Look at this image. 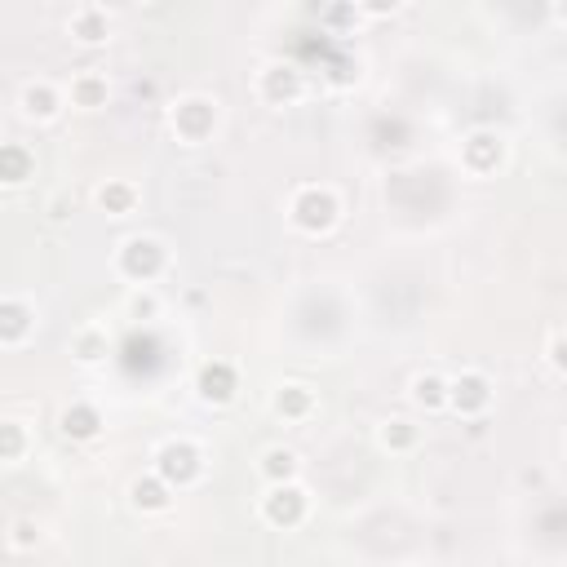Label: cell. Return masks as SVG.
<instances>
[{
	"label": "cell",
	"mask_w": 567,
	"mask_h": 567,
	"mask_svg": "<svg viewBox=\"0 0 567 567\" xmlns=\"http://www.w3.org/2000/svg\"><path fill=\"white\" fill-rule=\"evenodd\" d=\"M120 271L129 275V280H138V284H151L156 275L164 271V249L151 235H133V240L120 244Z\"/></svg>",
	"instance_id": "obj_1"
},
{
	"label": "cell",
	"mask_w": 567,
	"mask_h": 567,
	"mask_svg": "<svg viewBox=\"0 0 567 567\" xmlns=\"http://www.w3.org/2000/svg\"><path fill=\"white\" fill-rule=\"evenodd\" d=\"M293 222L302 226V231H328V226L337 222V200H333V191L306 187V191L293 200Z\"/></svg>",
	"instance_id": "obj_2"
},
{
	"label": "cell",
	"mask_w": 567,
	"mask_h": 567,
	"mask_svg": "<svg viewBox=\"0 0 567 567\" xmlns=\"http://www.w3.org/2000/svg\"><path fill=\"white\" fill-rule=\"evenodd\" d=\"M195 474H200V452L191 448V443H164L160 457H156V479H164L173 488V483H191Z\"/></svg>",
	"instance_id": "obj_3"
},
{
	"label": "cell",
	"mask_w": 567,
	"mask_h": 567,
	"mask_svg": "<svg viewBox=\"0 0 567 567\" xmlns=\"http://www.w3.org/2000/svg\"><path fill=\"white\" fill-rule=\"evenodd\" d=\"M213 120H218V111H213L209 98H187L173 107V129L182 133L187 142H204L213 133Z\"/></svg>",
	"instance_id": "obj_4"
},
{
	"label": "cell",
	"mask_w": 567,
	"mask_h": 567,
	"mask_svg": "<svg viewBox=\"0 0 567 567\" xmlns=\"http://www.w3.org/2000/svg\"><path fill=\"white\" fill-rule=\"evenodd\" d=\"M262 514L275 523V528H293V523H302V514H306L302 488H293V483H275L271 497L262 501Z\"/></svg>",
	"instance_id": "obj_5"
},
{
	"label": "cell",
	"mask_w": 567,
	"mask_h": 567,
	"mask_svg": "<svg viewBox=\"0 0 567 567\" xmlns=\"http://www.w3.org/2000/svg\"><path fill=\"white\" fill-rule=\"evenodd\" d=\"M448 404L457 408V412H483L492 404V386H488V377H479V373H466V377H457L448 386Z\"/></svg>",
	"instance_id": "obj_6"
},
{
	"label": "cell",
	"mask_w": 567,
	"mask_h": 567,
	"mask_svg": "<svg viewBox=\"0 0 567 567\" xmlns=\"http://www.w3.org/2000/svg\"><path fill=\"white\" fill-rule=\"evenodd\" d=\"M262 94L271 102H293L297 94H302V71L293 67H271L262 76Z\"/></svg>",
	"instance_id": "obj_7"
},
{
	"label": "cell",
	"mask_w": 567,
	"mask_h": 567,
	"mask_svg": "<svg viewBox=\"0 0 567 567\" xmlns=\"http://www.w3.org/2000/svg\"><path fill=\"white\" fill-rule=\"evenodd\" d=\"M200 395L213 399V404H226L235 395V368L231 364H209L200 373Z\"/></svg>",
	"instance_id": "obj_8"
},
{
	"label": "cell",
	"mask_w": 567,
	"mask_h": 567,
	"mask_svg": "<svg viewBox=\"0 0 567 567\" xmlns=\"http://www.w3.org/2000/svg\"><path fill=\"white\" fill-rule=\"evenodd\" d=\"M107 9L98 5H80L76 14H71V32H76L80 40H89V45H98V40H107Z\"/></svg>",
	"instance_id": "obj_9"
},
{
	"label": "cell",
	"mask_w": 567,
	"mask_h": 567,
	"mask_svg": "<svg viewBox=\"0 0 567 567\" xmlns=\"http://www.w3.org/2000/svg\"><path fill=\"white\" fill-rule=\"evenodd\" d=\"M32 333V311L23 302H0V342H23Z\"/></svg>",
	"instance_id": "obj_10"
},
{
	"label": "cell",
	"mask_w": 567,
	"mask_h": 567,
	"mask_svg": "<svg viewBox=\"0 0 567 567\" xmlns=\"http://www.w3.org/2000/svg\"><path fill=\"white\" fill-rule=\"evenodd\" d=\"M32 178V156L23 147H0V182L18 187V182Z\"/></svg>",
	"instance_id": "obj_11"
},
{
	"label": "cell",
	"mask_w": 567,
	"mask_h": 567,
	"mask_svg": "<svg viewBox=\"0 0 567 567\" xmlns=\"http://www.w3.org/2000/svg\"><path fill=\"white\" fill-rule=\"evenodd\" d=\"M169 492H173L169 483L151 474V479L133 483V505H138V510H164V505H169Z\"/></svg>",
	"instance_id": "obj_12"
},
{
	"label": "cell",
	"mask_w": 567,
	"mask_h": 567,
	"mask_svg": "<svg viewBox=\"0 0 567 567\" xmlns=\"http://www.w3.org/2000/svg\"><path fill=\"white\" fill-rule=\"evenodd\" d=\"M98 426H102V421H98V412L89 408V404H76V408L63 412V430H67L71 439H94Z\"/></svg>",
	"instance_id": "obj_13"
},
{
	"label": "cell",
	"mask_w": 567,
	"mask_h": 567,
	"mask_svg": "<svg viewBox=\"0 0 567 567\" xmlns=\"http://www.w3.org/2000/svg\"><path fill=\"white\" fill-rule=\"evenodd\" d=\"M466 160L474 164V169H492V164L501 160V142L492 138V133H474V138L466 142Z\"/></svg>",
	"instance_id": "obj_14"
},
{
	"label": "cell",
	"mask_w": 567,
	"mask_h": 567,
	"mask_svg": "<svg viewBox=\"0 0 567 567\" xmlns=\"http://www.w3.org/2000/svg\"><path fill=\"white\" fill-rule=\"evenodd\" d=\"M23 111L27 116H40V120H49L58 111V94L49 85H27L23 89Z\"/></svg>",
	"instance_id": "obj_15"
},
{
	"label": "cell",
	"mask_w": 567,
	"mask_h": 567,
	"mask_svg": "<svg viewBox=\"0 0 567 567\" xmlns=\"http://www.w3.org/2000/svg\"><path fill=\"white\" fill-rule=\"evenodd\" d=\"M262 474L271 483H288L297 474V457L288 448H271V452H266V461H262Z\"/></svg>",
	"instance_id": "obj_16"
},
{
	"label": "cell",
	"mask_w": 567,
	"mask_h": 567,
	"mask_svg": "<svg viewBox=\"0 0 567 567\" xmlns=\"http://www.w3.org/2000/svg\"><path fill=\"white\" fill-rule=\"evenodd\" d=\"M275 412H284V417H302V412H311V390L306 386H284L280 395H275Z\"/></svg>",
	"instance_id": "obj_17"
},
{
	"label": "cell",
	"mask_w": 567,
	"mask_h": 567,
	"mask_svg": "<svg viewBox=\"0 0 567 567\" xmlns=\"http://www.w3.org/2000/svg\"><path fill=\"white\" fill-rule=\"evenodd\" d=\"M27 448V435L18 421H0V461H18Z\"/></svg>",
	"instance_id": "obj_18"
},
{
	"label": "cell",
	"mask_w": 567,
	"mask_h": 567,
	"mask_svg": "<svg viewBox=\"0 0 567 567\" xmlns=\"http://www.w3.org/2000/svg\"><path fill=\"white\" fill-rule=\"evenodd\" d=\"M71 98H76L80 107H102V98H107V80L102 76H80L76 85H71Z\"/></svg>",
	"instance_id": "obj_19"
},
{
	"label": "cell",
	"mask_w": 567,
	"mask_h": 567,
	"mask_svg": "<svg viewBox=\"0 0 567 567\" xmlns=\"http://www.w3.org/2000/svg\"><path fill=\"white\" fill-rule=\"evenodd\" d=\"M412 399L426 404V408H439L443 399H448V386H443L439 377H417V381H412Z\"/></svg>",
	"instance_id": "obj_20"
},
{
	"label": "cell",
	"mask_w": 567,
	"mask_h": 567,
	"mask_svg": "<svg viewBox=\"0 0 567 567\" xmlns=\"http://www.w3.org/2000/svg\"><path fill=\"white\" fill-rule=\"evenodd\" d=\"M102 204H107L111 213H129L133 209V191L125 182H111V187H102Z\"/></svg>",
	"instance_id": "obj_21"
},
{
	"label": "cell",
	"mask_w": 567,
	"mask_h": 567,
	"mask_svg": "<svg viewBox=\"0 0 567 567\" xmlns=\"http://www.w3.org/2000/svg\"><path fill=\"white\" fill-rule=\"evenodd\" d=\"M412 439H417V430H412L408 421H386V430H381V443H386V448H408Z\"/></svg>",
	"instance_id": "obj_22"
},
{
	"label": "cell",
	"mask_w": 567,
	"mask_h": 567,
	"mask_svg": "<svg viewBox=\"0 0 567 567\" xmlns=\"http://www.w3.org/2000/svg\"><path fill=\"white\" fill-rule=\"evenodd\" d=\"M76 350H80V359H85V364H94V359H98V337L85 333V337L76 342Z\"/></svg>",
	"instance_id": "obj_23"
}]
</instances>
